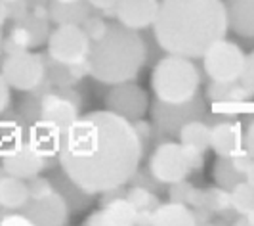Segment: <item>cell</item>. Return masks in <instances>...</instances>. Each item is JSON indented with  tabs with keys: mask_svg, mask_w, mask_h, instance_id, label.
Listing matches in <instances>:
<instances>
[{
	"mask_svg": "<svg viewBox=\"0 0 254 226\" xmlns=\"http://www.w3.org/2000/svg\"><path fill=\"white\" fill-rule=\"evenodd\" d=\"M46 65H48V81L60 88H69L71 85H75L76 81H80L84 75H90L88 63L65 65V63L54 62L46 56Z\"/></svg>",
	"mask_w": 254,
	"mask_h": 226,
	"instance_id": "24",
	"label": "cell"
},
{
	"mask_svg": "<svg viewBox=\"0 0 254 226\" xmlns=\"http://www.w3.org/2000/svg\"><path fill=\"white\" fill-rule=\"evenodd\" d=\"M8 17H10V13H8V6L0 0V27L6 23V19H8Z\"/></svg>",
	"mask_w": 254,
	"mask_h": 226,
	"instance_id": "40",
	"label": "cell"
},
{
	"mask_svg": "<svg viewBox=\"0 0 254 226\" xmlns=\"http://www.w3.org/2000/svg\"><path fill=\"white\" fill-rule=\"evenodd\" d=\"M214 180L218 182V186L226 190H231L235 184H239L241 180H245V175L235 167L231 155H220V159L214 165Z\"/></svg>",
	"mask_w": 254,
	"mask_h": 226,
	"instance_id": "28",
	"label": "cell"
},
{
	"mask_svg": "<svg viewBox=\"0 0 254 226\" xmlns=\"http://www.w3.org/2000/svg\"><path fill=\"white\" fill-rule=\"evenodd\" d=\"M245 180H247V182H251V184L254 186V159L251 161L249 169H247V173H245Z\"/></svg>",
	"mask_w": 254,
	"mask_h": 226,
	"instance_id": "41",
	"label": "cell"
},
{
	"mask_svg": "<svg viewBox=\"0 0 254 226\" xmlns=\"http://www.w3.org/2000/svg\"><path fill=\"white\" fill-rule=\"evenodd\" d=\"M229 19L224 0H159L153 33L166 54L191 60L203 54L216 40L228 35Z\"/></svg>",
	"mask_w": 254,
	"mask_h": 226,
	"instance_id": "2",
	"label": "cell"
},
{
	"mask_svg": "<svg viewBox=\"0 0 254 226\" xmlns=\"http://www.w3.org/2000/svg\"><path fill=\"white\" fill-rule=\"evenodd\" d=\"M48 12L58 25H82V21L90 15V4L88 0H78L71 4L52 0Z\"/></svg>",
	"mask_w": 254,
	"mask_h": 226,
	"instance_id": "23",
	"label": "cell"
},
{
	"mask_svg": "<svg viewBox=\"0 0 254 226\" xmlns=\"http://www.w3.org/2000/svg\"><path fill=\"white\" fill-rule=\"evenodd\" d=\"M143 153L134 123L102 110L78 115L64 130L58 161L82 190L103 194L130 182L140 169Z\"/></svg>",
	"mask_w": 254,
	"mask_h": 226,
	"instance_id": "1",
	"label": "cell"
},
{
	"mask_svg": "<svg viewBox=\"0 0 254 226\" xmlns=\"http://www.w3.org/2000/svg\"><path fill=\"white\" fill-rule=\"evenodd\" d=\"M29 201V182L25 178L0 173V207L6 211L23 209Z\"/></svg>",
	"mask_w": 254,
	"mask_h": 226,
	"instance_id": "20",
	"label": "cell"
},
{
	"mask_svg": "<svg viewBox=\"0 0 254 226\" xmlns=\"http://www.w3.org/2000/svg\"><path fill=\"white\" fill-rule=\"evenodd\" d=\"M2 2L8 6V13H10V17H13L15 21L21 19V17H25L27 13H29L25 0H2Z\"/></svg>",
	"mask_w": 254,
	"mask_h": 226,
	"instance_id": "36",
	"label": "cell"
},
{
	"mask_svg": "<svg viewBox=\"0 0 254 226\" xmlns=\"http://www.w3.org/2000/svg\"><path fill=\"white\" fill-rule=\"evenodd\" d=\"M220 121L210 125V148L220 155H235L245 150L243 144V126L239 121L228 115H218Z\"/></svg>",
	"mask_w": 254,
	"mask_h": 226,
	"instance_id": "15",
	"label": "cell"
},
{
	"mask_svg": "<svg viewBox=\"0 0 254 226\" xmlns=\"http://www.w3.org/2000/svg\"><path fill=\"white\" fill-rule=\"evenodd\" d=\"M201 87V71L191 58L166 54L151 73V90L155 98L168 104L190 102L197 96Z\"/></svg>",
	"mask_w": 254,
	"mask_h": 226,
	"instance_id": "4",
	"label": "cell"
},
{
	"mask_svg": "<svg viewBox=\"0 0 254 226\" xmlns=\"http://www.w3.org/2000/svg\"><path fill=\"white\" fill-rule=\"evenodd\" d=\"M2 42H4V40H2V31H0V52H2Z\"/></svg>",
	"mask_w": 254,
	"mask_h": 226,
	"instance_id": "44",
	"label": "cell"
},
{
	"mask_svg": "<svg viewBox=\"0 0 254 226\" xmlns=\"http://www.w3.org/2000/svg\"><path fill=\"white\" fill-rule=\"evenodd\" d=\"M237 223H239V225H254V211L243 215V219H239Z\"/></svg>",
	"mask_w": 254,
	"mask_h": 226,
	"instance_id": "42",
	"label": "cell"
},
{
	"mask_svg": "<svg viewBox=\"0 0 254 226\" xmlns=\"http://www.w3.org/2000/svg\"><path fill=\"white\" fill-rule=\"evenodd\" d=\"M203 113L204 102L199 96H195L190 102H182V104H168V102L157 100L151 106L153 123L168 134H178V130L188 121L199 119Z\"/></svg>",
	"mask_w": 254,
	"mask_h": 226,
	"instance_id": "11",
	"label": "cell"
},
{
	"mask_svg": "<svg viewBox=\"0 0 254 226\" xmlns=\"http://www.w3.org/2000/svg\"><path fill=\"white\" fill-rule=\"evenodd\" d=\"M92 40L80 25H58L48 35V58L65 65L88 62Z\"/></svg>",
	"mask_w": 254,
	"mask_h": 226,
	"instance_id": "10",
	"label": "cell"
},
{
	"mask_svg": "<svg viewBox=\"0 0 254 226\" xmlns=\"http://www.w3.org/2000/svg\"><path fill=\"white\" fill-rule=\"evenodd\" d=\"M117 2H119V0H88L90 6L102 10L103 15H117V12H115Z\"/></svg>",
	"mask_w": 254,
	"mask_h": 226,
	"instance_id": "38",
	"label": "cell"
},
{
	"mask_svg": "<svg viewBox=\"0 0 254 226\" xmlns=\"http://www.w3.org/2000/svg\"><path fill=\"white\" fill-rule=\"evenodd\" d=\"M254 94L241 81H233V83L210 81V85L206 87V98L212 104H249Z\"/></svg>",
	"mask_w": 254,
	"mask_h": 226,
	"instance_id": "22",
	"label": "cell"
},
{
	"mask_svg": "<svg viewBox=\"0 0 254 226\" xmlns=\"http://www.w3.org/2000/svg\"><path fill=\"white\" fill-rule=\"evenodd\" d=\"M33 221V225H67L69 203L50 178H29V201L21 209Z\"/></svg>",
	"mask_w": 254,
	"mask_h": 226,
	"instance_id": "7",
	"label": "cell"
},
{
	"mask_svg": "<svg viewBox=\"0 0 254 226\" xmlns=\"http://www.w3.org/2000/svg\"><path fill=\"white\" fill-rule=\"evenodd\" d=\"M134 123V128H136V134H138V138H140L141 146H143V151L147 150V146L151 144L153 140V126L149 121H143V119H136V121H132Z\"/></svg>",
	"mask_w": 254,
	"mask_h": 226,
	"instance_id": "33",
	"label": "cell"
},
{
	"mask_svg": "<svg viewBox=\"0 0 254 226\" xmlns=\"http://www.w3.org/2000/svg\"><path fill=\"white\" fill-rule=\"evenodd\" d=\"M170 198L174 201H182L188 205H195V207H203V190H197L195 186L188 184L186 180L170 184Z\"/></svg>",
	"mask_w": 254,
	"mask_h": 226,
	"instance_id": "31",
	"label": "cell"
},
{
	"mask_svg": "<svg viewBox=\"0 0 254 226\" xmlns=\"http://www.w3.org/2000/svg\"><path fill=\"white\" fill-rule=\"evenodd\" d=\"M10 85H8V81L4 79V75L0 73V115L8 110V106H10V100H12V94H10Z\"/></svg>",
	"mask_w": 254,
	"mask_h": 226,
	"instance_id": "37",
	"label": "cell"
},
{
	"mask_svg": "<svg viewBox=\"0 0 254 226\" xmlns=\"http://www.w3.org/2000/svg\"><path fill=\"white\" fill-rule=\"evenodd\" d=\"M105 110L125 117L128 121L141 119L149 110V96L141 87L132 81L113 85V88L105 96Z\"/></svg>",
	"mask_w": 254,
	"mask_h": 226,
	"instance_id": "12",
	"label": "cell"
},
{
	"mask_svg": "<svg viewBox=\"0 0 254 226\" xmlns=\"http://www.w3.org/2000/svg\"><path fill=\"white\" fill-rule=\"evenodd\" d=\"M178 138L184 146H190L199 151H206L210 148V125L201 119L188 121L178 130Z\"/></svg>",
	"mask_w": 254,
	"mask_h": 226,
	"instance_id": "26",
	"label": "cell"
},
{
	"mask_svg": "<svg viewBox=\"0 0 254 226\" xmlns=\"http://www.w3.org/2000/svg\"><path fill=\"white\" fill-rule=\"evenodd\" d=\"M117 19L128 29H147L159 12V0H119L117 2Z\"/></svg>",
	"mask_w": 254,
	"mask_h": 226,
	"instance_id": "16",
	"label": "cell"
},
{
	"mask_svg": "<svg viewBox=\"0 0 254 226\" xmlns=\"http://www.w3.org/2000/svg\"><path fill=\"white\" fill-rule=\"evenodd\" d=\"M145 42L136 29L123 23H109L102 38L92 42L88 73L105 85L134 81L145 63Z\"/></svg>",
	"mask_w": 254,
	"mask_h": 226,
	"instance_id": "3",
	"label": "cell"
},
{
	"mask_svg": "<svg viewBox=\"0 0 254 226\" xmlns=\"http://www.w3.org/2000/svg\"><path fill=\"white\" fill-rule=\"evenodd\" d=\"M80 27L84 29V33L88 35V38L92 40V42H96L98 38H102L103 33L107 31V23L103 21V17H100V15H92V13L82 21V25Z\"/></svg>",
	"mask_w": 254,
	"mask_h": 226,
	"instance_id": "32",
	"label": "cell"
},
{
	"mask_svg": "<svg viewBox=\"0 0 254 226\" xmlns=\"http://www.w3.org/2000/svg\"><path fill=\"white\" fill-rule=\"evenodd\" d=\"M48 165H50V159L40 155L35 148H31L27 144V140L15 153L8 155V157H2V169L8 175L19 176V178H25V180L38 176Z\"/></svg>",
	"mask_w": 254,
	"mask_h": 226,
	"instance_id": "17",
	"label": "cell"
},
{
	"mask_svg": "<svg viewBox=\"0 0 254 226\" xmlns=\"http://www.w3.org/2000/svg\"><path fill=\"white\" fill-rule=\"evenodd\" d=\"M44 40H48V19L29 12L13 23L8 38L2 42V50L6 54L31 50L40 46Z\"/></svg>",
	"mask_w": 254,
	"mask_h": 226,
	"instance_id": "13",
	"label": "cell"
},
{
	"mask_svg": "<svg viewBox=\"0 0 254 226\" xmlns=\"http://www.w3.org/2000/svg\"><path fill=\"white\" fill-rule=\"evenodd\" d=\"M245 60L247 54L241 50V46L224 37L203 54V69L210 81L233 83L241 79Z\"/></svg>",
	"mask_w": 254,
	"mask_h": 226,
	"instance_id": "9",
	"label": "cell"
},
{
	"mask_svg": "<svg viewBox=\"0 0 254 226\" xmlns=\"http://www.w3.org/2000/svg\"><path fill=\"white\" fill-rule=\"evenodd\" d=\"M204 151H199L182 142H163L149 157L147 169L161 184H176L186 180L193 171H201Z\"/></svg>",
	"mask_w": 254,
	"mask_h": 226,
	"instance_id": "6",
	"label": "cell"
},
{
	"mask_svg": "<svg viewBox=\"0 0 254 226\" xmlns=\"http://www.w3.org/2000/svg\"><path fill=\"white\" fill-rule=\"evenodd\" d=\"M27 140V128L19 121L2 119L0 121V159L19 150Z\"/></svg>",
	"mask_w": 254,
	"mask_h": 226,
	"instance_id": "25",
	"label": "cell"
},
{
	"mask_svg": "<svg viewBox=\"0 0 254 226\" xmlns=\"http://www.w3.org/2000/svg\"><path fill=\"white\" fill-rule=\"evenodd\" d=\"M0 73L12 88L21 92H33L42 88L48 81V65L42 54H35L31 50L13 52L6 56Z\"/></svg>",
	"mask_w": 254,
	"mask_h": 226,
	"instance_id": "8",
	"label": "cell"
},
{
	"mask_svg": "<svg viewBox=\"0 0 254 226\" xmlns=\"http://www.w3.org/2000/svg\"><path fill=\"white\" fill-rule=\"evenodd\" d=\"M231 196V209L239 215H247L254 211V186L247 180H241L229 190Z\"/></svg>",
	"mask_w": 254,
	"mask_h": 226,
	"instance_id": "29",
	"label": "cell"
},
{
	"mask_svg": "<svg viewBox=\"0 0 254 226\" xmlns=\"http://www.w3.org/2000/svg\"><path fill=\"white\" fill-rule=\"evenodd\" d=\"M105 196V194H103ZM102 209L92 213L84 221L92 226H132L140 225V211L138 207L127 198V192L117 198H103Z\"/></svg>",
	"mask_w": 254,
	"mask_h": 226,
	"instance_id": "14",
	"label": "cell"
},
{
	"mask_svg": "<svg viewBox=\"0 0 254 226\" xmlns=\"http://www.w3.org/2000/svg\"><path fill=\"white\" fill-rule=\"evenodd\" d=\"M203 207H206L210 213H224V211L231 209L229 190L222 188V186L203 190Z\"/></svg>",
	"mask_w": 254,
	"mask_h": 226,
	"instance_id": "30",
	"label": "cell"
},
{
	"mask_svg": "<svg viewBox=\"0 0 254 226\" xmlns=\"http://www.w3.org/2000/svg\"><path fill=\"white\" fill-rule=\"evenodd\" d=\"M127 198L140 211V225H151V213L153 209L161 203L157 194L147 186H140V184H134L132 188L127 190Z\"/></svg>",
	"mask_w": 254,
	"mask_h": 226,
	"instance_id": "27",
	"label": "cell"
},
{
	"mask_svg": "<svg viewBox=\"0 0 254 226\" xmlns=\"http://www.w3.org/2000/svg\"><path fill=\"white\" fill-rule=\"evenodd\" d=\"M62 130L56 126L42 123V121H33L27 126V144L31 148L48 157V159H56L60 153V144H62Z\"/></svg>",
	"mask_w": 254,
	"mask_h": 226,
	"instance_id": "18",
	"label": "cell"
},
{
	"mask_svg": "<svg viewBox=\"0 0 254 226\" xmlns=\"http://www.w3.org/2000/svg\"><path fill=\"white\" fill-rule=\"evenodd\" d=\"M151 225L163 226H191L197 225L195 209L182 201L170 200L168 203H159L151 213Z\"/></svg>",
	"mask_w": 254,
	"mask_h": 226,
	"instance_id": "19",
	"label": "cell"
},
{
	"mask_svg": "<svg viewBox=\"0 0 254 226\" xmlns=\"http://www.w3.org/2000/svg\"><path fill=\"white\" fill-rule=\"evenodd\" d=\"M229 29L241 37H254V0H228Z\"/></svg>",
	"mask_w": 254,
	"mask_h": 226,
	"instance_id": "21",
	"label": "cell"
},
{
	"mask_svg": "<svg viewBox=\"0 0 254 226\" xmlns=\"http://www.w3.org/2000/svg\"><path fill=\"white\" fill-rule=\"evenodd\" d=\"M243 144H245V150L249 151L254 157V119L249 123L247 130H245V136H243Z\"/></svg>",
	"mask_w": 254,
	"mask_h": 226,
	"instance_id": "39",
	"label": "cell"
},
{
	"mask_svg": "<svg viewBox=\"0 0 254 226\" xmlns=\"http://www.w3.org/2000/svg\"><path fill=\"white\" fill-rule=\"evenodd\" d=\"M58 2H65V4H71V2H78V0H58Z\"/></svg>",
	"mask_w": 254,
	"mask_h": 226,
	"instance_id": "43",
	"label": "cell"
},
{
	"mask_svg": "<svg viewBox=\"0 0 254 226\" xmlns=\"http://www.w3.org/2000/svg\"><path fill=\"white\" fill-rule=\"evenodd\" d=\"M241 81L245 87L249 88L251 92L254 94V52H251L245 60V67H243V73H241Z\"/></svg>",
	"mask_w": 254,
	"mask_h": 226,
	"instance_id": "35",
	"label": "cell"
},
{
	"mask_svg": "<svg viewBox=\"0 0 254 226\" xmlns=\"http://www.w3.org/2000/svg\"><path fill=\"white\" fill-rule=\"evenodd\" d=\"M0 225L2 226H31L33 221H31L23 211L17 213V209H15V211H6V213L2 215V217H0Z\"/></svg>",
	"mask_w": 254,
	"mask_h": 226,
	"instance_id": "34",
	"label": "cell"
},
{
	"mask_svg": "<svg viewBox=\"0 0 254 226\" xmlns=\"http://www.w3.org/2000/svg\"><path fill=\"white\" fill-rule=\"evenodd\" d=\"M80 98L71 88H54V90H33L29 100L23 102V115L27 121H42L60 128L62 132L78 119Z\"/></svg>",
	"mask_w": 254,
	"mask_h": 226,
	"instance_id": "5",
	"label": "cell"
}]
</instances>
